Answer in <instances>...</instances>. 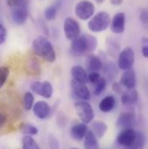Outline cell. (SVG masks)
<instances>
[{"label": "cell", "instance_id": "83f0119b", "mask_svg": "<svg viewBox=\"0 0 148 149\" xmlns=\"http://www.w3.org/2000/svg\"><path fill=\"white\" fill-rule=\"evenodd\" d=\"M26 70L28 71V73L31 74H38L41 72V68H40V64L37 59H30L27 63L26 65Z\"/></svg>", "mask_w": 148, "mask_h": 149}, {"label": "cell", "instance_id": "60d3db41", "mask_svg": "<svg viewBox=\"0 0 148 149\" xmlns=\"http://www.w3.org/2000/svg\"><path fill=\"white\" fill-rule=\"evenodd\" d=\"M69 149H79V148H69Z\"/></svg>", "mask_w": 148, "mask_h": 149}, {"label": "cell", "instance_id": "8fae6325", "mask_svg": "<svg viewBox=\"0 0 148 149\" xmlns=\"http://www.w3.org/2000/svg\"><path fill=\"white\" fill-rule=\"evenodd\" d=\"M136 139V131L133 128L122 129L121 132L117 135V142L124 148L131 147Z\"/></svg>", "mask_w": 148, "mask_h": 149}, {"label": "cell", "instance_id": "8d00e7d4", "mask_svg": "<svg viewBox=\"0 0 148 149\" xmlns=\"http://www.w3.org/2000/svg\"><path fill=\"white\" fill-rule=\"evenodd\" d=\"M7 121V116L4 113H0V129L5 125Z\"/></svg>", "mask_w": 148, "mask_h": 149}, {"label": "cell", "instance_id": "ba28073f", "mask_svg": "<svg viewBox=\"0 0 148 149\" xmlns=\"http://www.w3.org/2000/svg\"><path fill=\"white\" fill-rule=\"evenodd\" d=\"M63 31L68 40L73 41L81 34V28L78 22L73 17H67L63 24Z\"/></svg>", "mask_w": 148, "mask_h": 149}, {"label": "cell", "instance_id": "7402d4cb", "mask_svg": "<svg viewBox=\"0 0 148 149\" xmlns=\"http://www.w3.org/2000/svg\"><path fill=\"white\" fill-rule=\"evenodd\" d=\"M92 129L93 130L91 131L94 134L97 139H101L108 131V125L101 120H95L92 123Z\"/></svg>", "mask_w": 148, "mask_h": 149}, {"label": "cell", "instance_id": "d6986e66", "mask_svg": "<svg viewBox=\"0 0 148 149\" xmlns=\"http://www.w3.org/2000/svg\"><path fill=\"white\" fill-rule=\"evenodd\" d=\"M115 105H116L115 97L113 95H108L101 101L99 104V109L103 113H109L112 110H113Z\"/></svg>", "mask_w": 148, "mask_h": 149}, {"label": "cell", "instance_id": "277c9868", "mask_svg": "<svg viewBox=\"0 0 148 149\" xmlns=\"http://www.w3.org/2000/svg\"><path fill=\"white\" fill-rule=\"evenodd\" d=\"M74 107L78 117L82 123L88 124L94 120V112L89 102L86 101H78L74 102Z\"/></svg>", "mask_w": 148, "mask_h": 149}, {"label": "cell", "instance_id": "d6a6232c", "mask_svg": "<svg viewBox=\"0 0 148 149\" xmlns=\"http://www.w3.org/2000/svg\"><path fill=\"white\" fill-rule=\"evenodd\" d=\"M100 78L101 75L99 72H89V74H88V81H89L92 84L96 82Z\"/></svg>", "mask_w": 148, "mask_h": 149}, {"label": "cell", "instance_id": "44dd1931", "mask_svg": "<svg viewBox=\"0 0 148 149\" xmlns=\"http://www.w3.org/2000/svg\"><path fill=\"white\" fill-rule=\"evenodd\" d=\"M70 73H71V75L74 80L84 82V83H86L88 81V74H87L85 69L81 65L73 66L71 68Z\"/></svg>", "mask_w": 148, "mask_h": 149}, {"label": "cell", "instance_id": "f35d334b", "mask_svg": "<svg viewBox=\"0 0 148 149\" xmlns=\"http://www.w3.org/2000/svg\"><path fill=\"white\" fill-rule=\"evenodd\" d=\"M122 2H123V0H110V3L113 5H115V6L120 5L122 3Z\"/></svg>", "mask_w": 148, "mask_h": 149}, {"label": "cell", "instance_id": "30bf717a", "mask_svg": "<svg viewBox=\"0 0 148 149\" xmlns=\"http://www.w3.org/2000/svg\"><path fill=\"white\" fill-rule=\"evenodd\" d=\"M136 121V114L134 110L129 109L126 111L122 112L116 121V126L119 128L126 129V128H131Z\"/></svg>", "mask_w": 148, "mask_h": 149}, {"label": "cell", "instance_id": "ac0fdd59", "mask_svg": "<svg viewBox=\"0 0 148 149\" xmlns=\"http://www.w3.org/2000/svg\"><path fill=\"white\" fill-rule=\"evenodd\" d=\"M103 67V63L99 56L94 54H89L88 57V68L90 72H99Z\"/></svg>", "mask_w": 148, "mask_h": 149}, {"label": "cell", "instance_id": "4316f807", "mask_svg": "<svg viewBox=\"0 0 148 149\" xmlns=\"http://www.w3.org/2000/svg\"><path fill=\"white\" fill-rule=\"evenodd\" d=\"M19 129L21 131V133H23L25 135H30V136H33L38 134V129L37 127L29 124V123H21L19 126Z\"/></svg>", "mask_w": 148, "mask_h": 149}, {"label": "cell", "instance_id": "6da1fadb", "mask_svg": "<svg viewBox=\"0 0 148 149\" xmlns=\"http://www.w3.org/2000/svg\"><path fill=\"white\" fill-rule=\"evenodd\" d=\"M97 44L96 37L92 35L79 36L71 42L70 50L76 56H83L87 54H92L95 50Z\"/></svg>", "mask_w": 148, "mask_h": 149}, {"label": "cell", "instance_id": "f546056e", "mask_svg": "<svg viewBox=\"0 0 148 149\" xmlns=\"http://www.w3.org/2000/svg\"><path fill=\"white\" fill-rule=\"evenodd\" d=\"M10 75V69L6 66L0 67V88L5 84Z\"/></svg>", "mask_w": 148, "mask_h": 149}, {"label": "cell", "instance_id": "7c38bea8", "mask_svg": "<svg viewBox=\"0 0 148 149\" xmlns=\"http://www.w3.org/2000/svg\"><path fill=\"white\" fill-rule=\"evenodd\" d=\"M125 24H126V15L123 12L116 13L113 17L111 18L110 29L114 34H122L125 31Z\"/></svg>", "mask_w": 148, "mask_h": 149}, {"label": "cell", "instance_id": "7a4b0ae2", "mask_svg": "<svg viewBox=\"0 0 148 149\" xmlns=\"http://www.w3.org/2000/svg\"><path fill=\"white\" fill-rule=\"evenodd\" d=\"M32 49L35 54L48 63H54L56 54L51 42L43 36H39L32 42Z\"/></svg>", "mask_w": 148, "mask_h": 149}, {"label": "cell", "instance_id": "f1b7e54d", "mask_svg": "<svg viewBox=\"0 0 148 149\" xmlns=\"http://www.w3.org/2000/svg\"><path fill=\"white\" fill-rule=\"evenodd\" d=\"M22 149H40L37 141L33 137L30 135H25L23 138V148Z\"/></svg>", "mask_w": 148, "mask_h": 149}, {"label": "cell", "instance_id": "cb8c5ba5", "mask_svg": "<svg viewBox=\"0 0 148 149\" xmlns=\"http://www.w3.org/2000/svg\"><path fill=\"white\" fill-rule=\"evenodd\" d=\"M146 145V136L141 132H136V139L133 144L126 149H144Z\"/></svg>", "mask_w": 148, "mask_h": 149}, {"label": "cell", "instance_id": "1f68e13d", "mask_svg": "<svg viewBox=\"0 0 148 149\" xmlns=\"http://www.w3.org/2000/svg\"><path fill=\"white\" fill-rule=\"evenodd\" d=\"M49 144L50 149H60V145L58 140L54 135H49Z\"/></svg>", "mask_w": 148, "mask_h": 149}, {"label": "cell", "instance_id": "5bb4252c", "mask_svg": "<svg viewBox=\"0 0 148 149\" xmlns=\"http://www.w3.org/2000/svg\"><path fill=\"white\" fill-rule=\"evenodd\" d=\"M33 113L37 118L43 120L48 118L50 115L51 108L49 103L45 101H38L33 105Z\"/></svg>", "mask_w": 148, "mask_h": 149}, {"label": "cell", "instance_id": "3957f363", "mask_svg": "<svg viewBox=\"0 0 148 149\" xmlns=\"http://www.w3.org/2000/svg\"><path fill=\"white\" fill-rule=\"evenodd\" d=\"M111 23V17L106 11H100L96 15H94L88 24V30L91 32H101L106 31Z\"/></svg>", "mask_w": 148, "mask_h": 149}, {"label": "cell", "instance_id": "e575fe53", "mask_svg": "<svg viewBox=\"0 0 148 149\" xmlns=\"http://www.w3.org/2000/svg\"><path fill=\"white\" fill-rule=\"evenodd\" d=\"M140 20L141 21V23L143 24H147L148 22V14H147V9H143L140 13Z\"/></svg>", "mask_w": 148, "mask_h": 149}, {"label": "cell", "instance_id": "e0dca14e", "mask_svg": "<svg viewBox=\"0 0 148 149\" xmlns=\"http://www.w3.org/2000/svg\"><path fill=\"white\" fill-rule=\"evenodd\" d=\"M88 131V127L87 124L77 123L71 127L70 136L74 141H80L83 140V138L86 135Z\"/></svg>", "mask_w": 148, "mask_h": 149}, {"label": "cell", "instance_id": "5b68a950", "mask_svg": "<svg viewBox=\"0 0 148 149\" xmlns=\"http://www.w3.org/2000/svg\"><path fill=\"white\" fill-rule=\"evenodd\" d=\"M135 54L131 47L123 49L118 56V68L123 71L131 70L134 64Z\"/></svg>", "mask_w": 148, "mask_h": 149}, {"label": "cell", "instance_id": "484cf974", "mask_svg": "<svg viewBox=\"0 0 148 149\" xmlns=\"http://www.w3.org/2000/svg\"><path fill=\"white\" fill-rule=\"evenodd\" d=\"M35 97L32 92L27 91L24 93L23 97V107L25 110H31L33 108Z\"/></svg>", "mask_w": 148, "mask_h": 149}, {"label": "cell", "instance_id": "603a6c76", "mask_svg": "<svg viewBox=\"0 0 148 149\" xmlns=\"http://www.w3.org/2000/svg\"><path fill=\"white\" fill-rule=\"evenodd\" d=\"M60 7V3H54L52 5H49L48 8H46L45 11H44V17L47 20L49 21H52L54 20L56 17V15H57V11H58V9Z\"/></svg>", "mask_w": 148, "mask_h": 149}, {"label": "cell", "instance_id": "52a82bcc", "mask_svg": "<svg viewBox=\"0 0 148 149\" xmlns=\"http://www.w3.org/2000/svg\"><path fill=\"white\" fill-rule=\"evenodd\" d=\"M70 87L73 95L76 98L80 99L81 101H86V102L90 100L91 93L88 88L87 87L86 83L72 79L70 81Z\"/></svg>", "mask_w": 148, "mask_h": 149}, {"label": "cell", "instance_id": "2e32d148", "mask_svg": "<svg viewBox=\"0 0 148 149\" xmlns=\"http://www.w3.org/2000/svg\"><path fill=\"white\" fill-rule=\"evenodd\" d=\"M139 100V94L138 92L133 89H126V91L121 93L120 101L124 106H132L135 104Z\"/></svg>", "mask_w": 148, "mask_h": 149}, {"label": "cell", "instance_id": "9a60e30c", "mask_svg": "<svg viewBox=\"0 0 148 149\" xmlns=\"http://www.w3.org/2000/svg\"><path fill=\"white\" fill-rule=\"evenodd\" d=\"M11 17L15 24L18 25H22L26 23L29 18V10L27 6H22L18 8H15L12 10Z\"/></svg>", "mask_w": 148, "mask_h": 149}, {"label": "cell", "instance_id": "d4e9b609", "mask_svg": "<svg viewBox=\"0 0 148 149\" xmlns=\"http://www.w3.org/2000/svg\"><path fill=\"white\" fill-rule=\"evenodd\" d=\"M93 95L95 96H99L107 88V81L105 78L101 77L96 82L93 84Z\"/></svg>", "mask_w": 148, "mask_h": 149}, {"label": "cell", "instance_id": "4fadbf2b", "mask_svg": "<svg viewBox=\"0 0 148 149\" xmlns=\"http://www.w3.org/2000/svg\"><path fill=\"white\" fill-rule=\"evenodd\" d=\"M120 83L121 84V86L125 87L126 89L135 88L136 84H137V78H136L135 71L132 69L128 70H125L123 74H121Z\"/></svg>", "mask_w": 148, "mask_h": 149}, {"label": "cell", "instance_id": "d590c367", "mask_svg": "<svg viewBox=\"0 0 148 149\" xmlns=\"http://www.w3.org/2000/svg\"><path fill=\"white\" fill-rule=\"evenodd\" d=\"M113 90L117 93V94H121L122 93V87H121V84L120 82H113Z\"/></svg>", "mask_w": 148, "mask_h": 149}, {"label": "cell", "instance_id": "9c48e42d", "mask_svg": "<svg viewBox=\"0 0 148 149\" xmlns=\"http://www.w3.org/2000/svg\"><path fill=\"white\" fill-rule=\"evenodd\" d=\"M31 88L33 93L37 94L45 99L51 98V96L53 95V86L48 81H35L31 84Z\"/></svg>", "mask_w": 148, "mask_h": 149}, {"label": "cell", "instance_id": "ffe728a7", "mask_svg": "<svg viewBox=\"0 0 148 149\" xmlns=\"http://www.w3.org/2000/svg\"><path fill=\"white\" fill-rule=\"evenodd\" d=\"M83 139H84V149H100L98 139L91 130H88L87 132Z\"/></svg>", "mask_w": 148, "mask_h": 149}, {"label": "cell", "instance_id": "ab89813d", "mask_svg": "<svg viewBox=\"0 0 148 149\" xmlns=\"http://www.w3.org/2000/svg\"><path fill=\"white\" fill-rule=\"evenodd\" d=\"M94 1H95L96 3H103L105 0H94Z\"/></svg>", "mask_w": 148, "mask_h": 149}, {"label": "cell", "instance_id": "4dcf8cb0", "mask_svg": "<svg viewBox=\"0 0 148 149\" xmlns=\"http://www.w3.org/2000/svg\"><path fill=\"white\" fill-rule=\"evenodd\" d=\"M7 4L15 9L22 6H27V1L26 0H7Z\"/></svg>", "mask_w": 148, "mask_h": 149}, {"label": "cell", "instance_id": "8992f818", "mask_svg": "<svg viewBox=\"0 0 148 149\" xmlns=\"http://www.w3.org/2000/svg\"><path fill=\"white\" fill-rule=\"evenodd\" d=\"M95 10L94 3L88 0L80 1L74 8L76 17L81 20H88L92 17Z\"/></svg>", "mask_w": 148, "mask_h": 149}, {"label": "cell", "instance_id": "74e56055", "mask_svg": "<svg viewBox=\"0 0 148 149\" xmlns=\"http://www.w3.org/2000/svg\"><path fill=\"white\" fill-rule=\"evenodd\" d=\"M142 54H143V56L147 58L148 57V46L147 44H145L143 47H142Z\"/></svg>", "mask_w": 148, "mask_h": 149}, {"label": "cell", "instance_id": "836d02e7", "mask_svg": "<svg viewBox=\"0 0 148 149\" xmlns=\"http://www.w3.org/2000/svg\"><path fill=\"white\" fill-rule=\"evenodd\" d=\"M7 38V31L3 24H0V45L3 44Z\"/></svg>", "mask_w": 148, "mask_h": 149}]
</instances>
